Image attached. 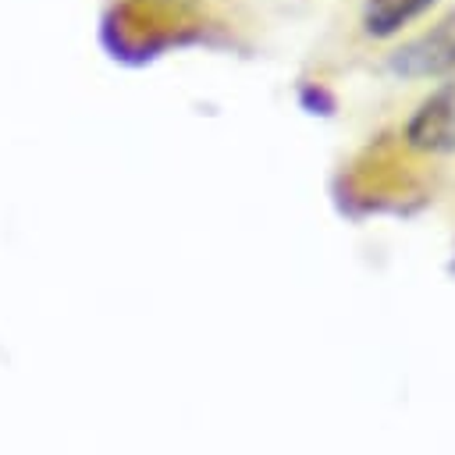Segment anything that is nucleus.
Masks as SVG:
<instances>
[{"label": "nucleus", "instance_id": "1", "mask_svg": "<svg viewBox=\"0 0 455 455\" xmlns=\"http://www.w3.org/2000/svg\"><path fill=\"white\" fill-rule=\"evenodd\" d=\"M387 71L398 78H441L455 68V7L441 14L427 32L412 36L387 53Z\"/></svg>", "mask_w": 455, "mask_h": 455}, {"label": "nucleus", "instance_id": "2", "mask_svg": "<svg viewBox=\"0 0 455 455\" xmlns=\"http://www.w3.org/2000/svg\"><path fill=\"white\" fill-rule=\"evenodd\" d=\"M405 142L419 153H455V82H444L416 107Z\"/></svg>", "mask_w": 455, "mask_h": 455}, {"label": "nucleus", "instance_id": "3", "mask_svg": "<svg viewBox=\"0 0 455 455\" xmlns=\"http://www.w3.org/2000/svg\"><path fill=\"white\" fill-rule=\"evenodd\" d=\"M437 0H366L363 4V32L370 39H391L409 21L427 14Z\"/></svg>", "mask_w": 455, "mask_h": 455}, {"label": "nucleus", "instance_id": "4", "mask_svg": "<svg viewBox=\"0 0 455 455\" xmlns=\"http://www.w3.org/2000/svg\"><path fill=\"white\" fill-rule=\"evenodd\" d=\"M299 103H302V110L313 114V117H334V110H338L334 92H331L327 85H320V82H302V85H299Z\"/></svg>", "mask_w": 455, "mask_h": 455}]
</instances>
